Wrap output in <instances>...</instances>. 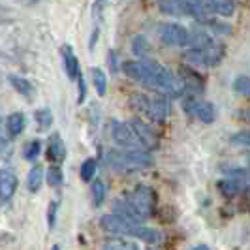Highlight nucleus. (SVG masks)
I'll list each match as a JSON object with an SVG mask.
<instances>
[{
	"label": "nucleus",
	"mask_w": 250,
	"mask_h": 250,
	"mask_svg": "<svg viewBox=\"0 0 250 250\" xmlns=\"http://www.w3.org/2000/svg\"><path fill=\"white\" fill-rule=\"evenodd\" d=\"M123 72L132 81H138L169 98H181L187 92L179 75L154 61H126L123 64Z\"/></svg>",
	"instance_id": "obj_1"
},
{
	"label": "nucleus",
	"mask_w": 250,
	"mask_h": 250,
	"mask_svg": "<svg viewBox=\"0 0 250 250\" xmlns=\"http://www.w3.org/2000/svg\"><path fill=\"white\" fill-rule=\"evenodd\" d=\"M156 194L150 187H138L126 196L113 201L111 211L134 222H143L154 213Z\"/></svg>",
	"instance_id": "obj_2"
},
{
	"label": "nucleus",
	"mask_w": 250,
	"mask_h": 250,
	"mask_svg": "<svg viewBox=\"0 0 250 250\" xmlns=\"http://www.w3.org/2000/svg\"><path fill=\"white\" fill-rule=\"evenodd\" d=\"M100 228L104 231L111 233V235H121V237H136L139 241H145L149 245H154L162 239V233L154 228H147V226H141V222H134L130 218H125L117 213L104 214L100 218Z\"/></svg>",
	"instance_id": "obj_3"
},
{
	"label": "nucleus",
	"mask_w": 250,
	"mask_h": 250,
	"mask_svg": "<svg viewBox=\"0 0 250 250\" xmlns=\"http://www.w3.org/2000/svg\"><path fill=\"white\" fill-rule=\"evenodd\" d=\"M105 164L115 169V171H132V169H143V167H149L154 164L152 156L149 152H143L141 149L136 150H107L105 154Z\"/></svg>",
	"instance_id": "obj_4"
},
{
	"label": "nucleus",
	"mask_w": 250,
	"mask_h": 250,
	"mask_svg": "<svg viewBox=\"0 0 250 250\" xmlns=\"http://www.w3.org/2000/svg\"><path fill=\"white\" fill-rule=\"evenodd\" d=\"M224 57V45L220 43H211L209 47H188V51L185 53V61L192 66H205V68H211L222 61Z\"/></svg>",
	"instance_id": "obj_5"
},
{
	"label": "nucleus",
	"mask_w": 250,
	"mask_h": 250,
	"mask_svg": "<svg viewBox=\"0 0 250 250\" xmlns=\"http://www.w3.org/2000/svg\"><path fill=\"white\" fill-rule=\"evenodd\" d=\"M109 132H111V139L121 147V149H130L136 150L141 149L143 143L138 138L136 130L132 128L130 123H123V121H111L109 125Z\"/></svg>",
	"instance_id": "obj_6"
},
{
	"label": "nucleus",
	"mask_w": 250,
	"mask_h": 250,
	"mask_svg": "<svg viewBox=\"0 0 250 250\" xmlns=\"http://www.w3.org/2000/svg\"><path fill=\"white\" fill-rule=\"evenodd\" d=\"M156 32L160 42L169 47H187L190 40V32L179 23H160Z\"/></svg>",
	"instance_id": "obj_7"
},
{
	"label": "nucleus",
	"mask_w": 250,
	"mask_h": 250,
	"mask_svg": "<svg viewBox=\"0 0 250 250\" xmlns=\"http://www.w3.org/2000/svg\"><path fill=\"white\" fill-rule=\"evenodd\" d=\"M183 107H185V111L194 115L196 119H200L201 123H205V125H211V123H214V119H216V109H214L213 104L196 98V94L187 96L183 100Z\"/></svg>",
	"instance_id": "obj_8"
},
{
	"label": "nucleus",
	"mask_w": 250,
	"mask_h": 250,
	"mask_svg": "<svg viewBox=\"0 0 250 250\" xmlns=\"http://www.w3.org/2000/svg\"><path fill=\"white\" fill-rule=\"evenodd\" d=\"M169 113H171L169 96L158 94V96H152V98H150V107H149L147 117H149L152 123L162 125V123H166V119L169 117Z\"/></svg>",
	"instance_id": "obj_9"
},
{
	"label": "nucleus",
	"mask_w": 250,
	"mask_h": 250,
	"mask_svg": "<svg viewBox=\"0 0 250 250\" xmlns=\"http://www.w3.org/2000/svg\"><path fill=\"white\" fill-rule=\"evenodd\" d=\"M179 77H181L183 85L187 88V92H190V94H201L205 90V81H203V77L194 68L181 66L179 68Z\"/></svg>",
	"instance_id": "obj_10"
},
{
	"label": "nucleus",
	"mask_w": 250,
	"mask_h": 250,
	"mask_svg": "<svg viewBox=\"0 0 250 250\" xmlns=\"http://www.w3.org/2000/svg\"><path fill=\"white\" fill-rule=\"evenodd\" d=\"M128 123H130L132 128L136 130V134H138V138L141 139L143 147H147V149L158 147V136H156V132H154L145 121H141L139 117H134V119H130Z\"/></svg>",
	"instance_id": "obj_11"
},
{
	"label": "nucleus",
	"mask_w": 250,
	"mask_h": 250,
	"mask_svg": "<svg viewBox=\"0 0 250 250\" xmlns=\"http://www.w3.org/2000/svg\"><path fill=\"white\" fill-rule=\"evenodd\" d=\"M17 175L10 169H2L0 173V200L2 203H8L13 198L15 190H17Z\"/></svg>",
	"instance_id": "obj_12"
},
{
	"label": "nucleus",
	"mask_w": 250,
	"mask_h": 250,
	"mask_svg": "<svg viewBox=\"0 0 250 250\" xmlns=\"http://www.w3.org/2000/svg\"><path fill=\"white\" fill-rule=\"evenodd\" d=\"M61 53H62L64 68H66L68 77H70L72 81H77V79L81 77V70H79V61H77V57H75L74 47H72V45H68V43H64Z\"/></svg>",
	"instance_id": "obj_13"
},
{
	"label": "nucleus",
	"mask_w": 250,
	"mask_h": 250,
	"mask_svg": "<svg viewBox=\"0 0 250 250\" xmlns=\"http://www.w3.org/2000/svg\"><path fill=\"white\" fill-rule=\"evenodd\" d=\"M47 158L51 162H64L66 158V145H64L61 134H53L47 143Z\"/></svg>",
	"instance_id": "obj_14"
},
{
	"label": "nucleus",
	"mask_w": 250,
	"mask_h": 250,
	"mask_svg": "<svg viewBox=\"0 0 250 250\" xmlns=\"http://www.w3.org/2000/svg\"><path fill=\"white\" fill-rule=\"evenodd\" d=\"M8 81H10V85H12L21 96H25V98H32L34 96V85L26 79V77H21V75H8Z\"/></svg>",
	"instance_id": "obj_15"
},
{
	"label": "nucleus",
	"mask_w": 250,
	"mask_h": 250,
	"mask_svg": "<svg viewBox=\"0 0 250 250\" xmlns=\"http://www.w3.org/2000/svg\"><path fill=\"white\" fill-rule=\"evenodd\" d=\"M25 115L21 111H15L12 113L8 119H6V130H8V134L12 136V138H17V136H21L23 134V130H25Z\"/></svg>",
	"instance_id": "obj_16"
},
{
	"label": "nucleus",
	"mask_w": 250,
	"mask_h": 250,
	"mask_svg": "<svg viewBox=\"0 0 250 250\" xmlns=\"http://www.w3.org/2000/svg\"><path fill=\"white\" fill-rule=\"evenodd\" d=\"M45 171H47V169H43V166H34V167H30V171H28V175H26V188H28L32 194H36L38 190L42 188Z\"/></svg>",
	"instance_id": "obj_17"
},
{
	"label": "nucleus",
	"mask_w": 250,
	"mask_h": 250,
	"mask_svg": "<svg viewBox=\"0 0 250 250\" xmlns=\"http://www.w3.org/2000/svg\"><path fill=\"white\" fill-rule=\"evenodd\" d=\"M102 250H139V247L134 241H130V239L115 235V237L107 239V241L102 245Z\"/></svg>",
	"instance_id": "obj_18"
},
{
	"label": "nucleus",
	"mask_w": 250,
	"mask_h": 250,
	"mask_svg": "<svg viewBox=\"0 0 250 250\" xmlns=\"http://www.w3.org/2000/svg\"><path fill=\"white\" fill-rule=\"evenodd\" d=\"M160 10L169 15H188L187 12V0H158Z\"/></svg>",
	"instance_id": "obj_19"
},
{
	"label": "nucleus",
	"mask_w": 250,
	"mask_h": 250,
	"mask_svg": "<svg viewBox=\"0 0 250 250\" xmlns=\"http://www.w3.org/2000/svg\"><path fill=\"white\" fill-rule=\"evenodd\" d=\"M218 187H220V192L224 194V196H237L239 192L245 188V183L237 179V177H233V179H226V181H220L218 183Z\"/></svg>",
	"instance_id": "obj_20"
},
{
	"label": "nucleus",
	"mask_w": 250,
	"mask_h": 250,
	"mask_svg": "<svg viewBox=\"0 0 250 250\" xmlns=\"http://www.w3.org/2000/svg\"><path fill=\"white\" fill-rule=\"evenodd\" d=\"M211 43H214V42H213V38L209 36V32L196 30V32H190V40H188L187 47H196V49H201V47H209Z\"/></svg>",
	"instance_id": "obj_21"
},
{
	"label": "nucleus",
	"mask_w": 250,
	"mask_h": 250,
	"mask_svg": "<svg viewBox=\"0 0 250 250\" xmlns=\"http://www.w3.org/2000/svg\"><path fill=\"white\" fill-rule=\"evenodd\" d=\"M105 196H107L105 183L104 181H92V185H90V198H92L94 207H100L104 200H105Z\"/></svg>",
	"instance_id": "obj_22"
},
{
	"label": "nucleus",
	"mask_w": 250,
	"mask_h": 250,
	"mask_svg": "<svg viewBox=\"0 0 250 250\" xmlns=\"http://www.w3.org/2000/svg\"><path fill=\"white\" fill-rule=\"evenodd\" d=\"M90 75H92V85L96 88V94H98V96H105V92H107V77L104 74V70L92 68V70H90Z\"/></svg>",
	"instance_id": "obj_23"
},
{
	"label": "nucleus",
	"mask_w": 250,
	"mask_h": 250,
	"mask_svg": "<svg viewBox=\"0 0 250 250\" xmlns=\"http://www.w3.org/2000/svg\"><path fill=\"white\" fill-rule=\"evenodd\" d=\"M150 98H152V96L136 92V94L130 96V105H132V109H136L138 113L147 115V113H149V107H150Z\"/></svg>",
	"instance_id": "obj_24"
},
{
	"label": "nucleus",
	"mask_w": 250,
	"mask_h": 250,
	"mask_svg": "<svg viewBox=\"0 0 250 250\" xmlns=\"http://www.w3.org/2000/svg\"><path fill=\"white\" fill-rule=\"evenodd\" d=\"M235 8H237L235 0H220V2L211 4L213 13H218V15H222V17H229V15H233Z\"/></svg>",
	"instance_id": "obj_25"
},
{
	"label": "nucleus",
	"mask_w": 250,
	"mask_h": 250,
	"mask_svg": "<svg viewBox=\"0 0 250 250\" xmlns=\"http://www.w3.org/2000/svg\"><path fill=\"white\" fill-rule=\"evenodd\" d=\"M45 181H47V185L53 188L61 187L64 183V173H62V169H61V166H51V167H47V171H45Z\"/></svg>",
	"instance_id": "obj_26"
},
{
	"label": "nucleus",
	"mask_w": 250,
	"mask_h": 250,
	"mask_svg": "<svg viewBox=\"0 0 250 250\" xmlns=\"http://www.w3.org/2000/svg\"><path fill=\"white\" fill-rule=\"evenodd\" d=\"M96 167H98V164L94 158H87L85 162L81 164V169H79V173H81V181H85V183H90V181H94V175H96Z\"/></svg>",
	"instance_id": "obj_27"
},
{
	"label": "nucleus",
	"mask_w": 250,
	"mask_h": 250,
	"mask_svg": "<svg viewBox=\"0 0 250 250\" xmlns=\"http://www.w3.org/2000/svg\"><path fill=\"white\" fill-rule=\"evenodd\" d=\"M34 117H36V123H38V128L43 132V130H47L51 128L53 125V113H51L49 107H42V109H38L34 113Z\"/></svg>",
	"instance_id": "obj_28"
},
{
	"label": "nucleus",
	"mask_w": 250,
	"mask_h": 250,
	"mask_svg": "<svg viewBox=\"0 0 250 250\" xmlns=\"http://www.w3.org/2000/svg\"><path fill=\"white\" fill-rule=\"evenodd\" d=\"M40 152H42V141L32 139V141L26 143L25 149H23V158L28 160V162H34L38 156H40Z\"/></svg>",
	"instance_id": "obj_29"
},
{
	"label": "nucleus",
	"mask_w": 250,
	"mask_h": 250,
	"mask_svg": "<svg viewBox=\"0 0 250 250\" xmlns=\"http://www.w3.org/2000/svg\"><path fill=\"white\" fill-rule=\"evenodd\" d=\"M233 90L239 92V94L250 96V77H247V75L235 77V81H233Z\"/></svg>",
	"instance_id": "obj_30"
},
{
	"label": "nucleus",
	"mask_w": 250,
	"mask_h": 250,
	"mask_svg": "<svg viewBox=\"0 0 250 250\" xmlns=\"http://www.w3.org/2000/svg\"><path fill=\"white\" fill-rule=\"evenodd\" d=\"M231 143L235 145H247L250 147V130H243V132H237L231 136Z\"/></svg>",
	"instance_id": "obj_31"
},
{
	"label": "nucleus",
	"mask_w": 250,
	"mask_h": 250,
	"mask_svg": "<svg viewBox=\"0 0 250 250\" xmlns=\"http://www.w3.org/2000/svg\"><path fill=\"white\" fill-rule=\"evenodd\" d=\"M57 211H59V201H57V200H51L49 209H47V224H49L51 229L55 228V220H57Z\"/></svg>",
	"instance_id": "obj_32"
},
{
	"label": "nucleus",
	"mask_w": 250,
	"mask_h": 250,
	"mask_svg": "<svg viewBox=\"0 0 250 250\" xmlns=\"http://www.w3.org/2000/svg\"><path fill=\"white\" fill-rule=\"evenodd\" d=\"M147 43H145V40L141 36H138V38H134V42H132V49H134V53L136 55H139V57H143L145 53H147Z\"/></svg>",
	"instance_id": "obj_33"
},
{
	"label": "nucleus",
	"mask_w": 250,
	"mask_h": 250,
	"mask_svg": "<svg viewBox=\"0 0 250 250\" xmlns=\"http://www.w3.org/2000/svg\"><path fill=\"white\" fill-rule=\"evenodd\" d=\"M205 23L211 26L213 30H216L218 34H229V32H231V26L224 25V23H214V21H205Z\"/></svg>",
	"instance_id": "obj_34"
},
{
	"label": "nucleus",
	"mask_w": 250,
	"mask_h": 250,
	"mask_svg": "<svg viewBox=\"0 0 250 250\" xmlns=\"http://www.w3.org/2000/svg\"><path fill=\"white\" fill-rule=\"evenodd\" d=\"M104 6H105V0H96V2H94V8H92V15H94V19H96V21L100 19Z\"/></svg>",
	"instance_id": "obj_35"
},
{
	"label": "nucleus",
	"mask_w": 250,
	"mask_h": 250,
	"mask_svg": "<svg viewBox=\"0 0 250 250\" xmlns=\"http://www.w3.org/2000/svg\"><path fill=\"white\" fill-rule=\"evenodd\" d=\"M77 85H79V104H81L85 100V81H83V77L77 79Z\"/></svg>",
	"instance_id": "obj_36"
},
{
	"label": "nucleus",
	"mask_w": 250,
	"mask_h": 250,
	"mask_svg": "<svg viewBox=\"0 0 250 250\" xmlns=\"http://www.w3.org/2000/svg\"><path fill=\"white\" fill-rule=\"evenodd\" d=\"M190 250H211V249H209L207 245H194V247H192Z\"/></svg>",
	"instance_id": "obj_37"
},
{
	"label": "nucleus",
	"mask_w": 250,
	"mask_h": 250,
	"mask_svg": "<svg viewBox=\"0 0 250 250\" xmlns=\"http://www.w3.org/2000/svg\"><path fill=\"white\" fill-rule=\"evenodd\" d=\"M241 117H243V119H245L247 123H250V109H247V111H243V115H241Z\"/></svg>",
	"instance_id": "obj_38"
},
{
	"label": "nucleus",
	"mask_w": 250,
	"mask_h": 250,
	"mask_svg": "<svg viewBox=\"0 0 250 250\" xmlns=\"http://www.w3.org/2000/svg\"><path fill=\"white\" fill-rule=\"evenodd\" d=\"M214 2H220V0H207V4L211 6V4H214Z\"/></svg>",
	"instance_id": "obj_39"
},
{
	"label": "nucleus",
	"mask_w": 250,
	"mask_h": 250,
	"mask_svg": "<svg viewBox=\"0 0 250 250\" xmlns=\"http://www.w3.org/2000/svg\"><path fill=\"white\" fill-rule=\"evenodd\" d=\"M51 250H61V247H59V245H55V247H51Z\"/></svg>",
	"instance_id": "obj_40"
}]
</instances>
